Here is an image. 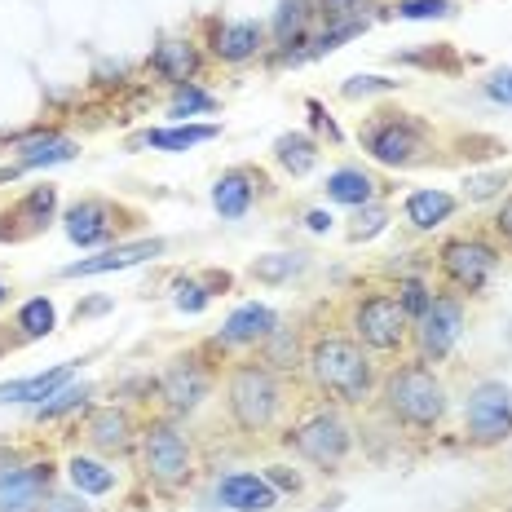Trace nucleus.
<instances>
[{
    "mask_svg": "<svg viewBox=\"0 0 512 512\" xmlns=\"http://www.w3.org/2000/svg\"><path fill=\"white\" fill-rule=\"evenodd\" d=\"M309 376L323 393L340 402H362L371 393V362L367 354L345 336H318L309 349Z\"/></svg>",
    "mask_w": 512,
    "mask_h": 512,
    "instance_id": "nucleus-1",
    "label": "nucleus"
},
{
    "mask_svg": "<svg viewBox=\"0 0 512 512\" xmlns=\"http://www.w3.org/2000/svg\"><path fill=\"white\" fill-rule=\"evenodd\" d=\"M226 407L243 433H265L283 411V384L261 362H243L226 380Z\"/></svg>",
    "mask_w": 512,
    "mask_h": 512,
    "instance_id": "nucleus-2",
    "label": "nucleus"
},
{
    "mask_svg": "<svg viewBox=\"0 0 512 512\" xmlns=\"http://www.w3.org/2000/svg\"><path fill=\"white\" fill-rule=\"evenodd\" d=\"M384 407L407 429H433L446 415V389L429 367L411 362V367H398L384 380Z\"/></svg>",
    "mask_w": 512,
    "mask_h": 512,
    "instance_id": "nucleus-3",
    "label": "nucleus"
},
{
    "mask_svg": "<svg viewBox=\"0 0 512 512\" xmlns=\"http://www.w3.org/2000/svg\"><path fill=\"white\" fill-rule=\"evenodd\" d=\"M190 464H195L190 460V442L177 424H151L142 433V468L155 486H164V490L186 486Z\"/></svg>",
    "mask_w": 512,
    "mask_h": 512,
    "instance_id": "nucleus-4",
    "label": "nucleus"
},
{
    "mask_svg": "<svg viewBox=\"0 0 512 512\" xmlns=\"http://www.w3.org/2000/svg\"><path fill=\"white\" fill-rule=\"evenodd\" d=\"M407 309H402L398 296H367V301H358L354 309V332L367 349H376V354H393V349H402V340H407Z\"/></svg>",
    "mask_w": 512,
    "mask_h": 512,
    "instance_id": "nucleus-5",
    "label": "nucleus"
},
{
    "mask_svg": "<svg viewBox=\"0 0 512 512\" xmlns=\"http://www.w3.org/2000/svg\"><path fill=\"white\" fill-rule=\"evenodd\" d=\"M512 433V389L499 380H486L468 398V442L495 446Z\"/></svg>",
    "mask_w": 512,
    "mask_h": 512,
    "instance_id": "nucleus-6",
    "label": "nucleus"
},
{
    "mask_svg": "<svg viewBox=\"0 0 512 512\" xmlns=\"http://www.w3.org/2000/svg\"><path fill=\"white\" fill-rule=\"evenodd\" d=\"M495 270H499V248L486 239H451L442 248V274L460 292H482Z\"/></svg>",
    "mask_w": 512,
    "mask_h": 512,
    "instance_id": "nucleus-7",
    "label": "nucleus"
},
{
    "mask_svg": "<svg viewBox=\"0 0 512 512\" xmlns=\"http://www.w3.org/2000/svg\"><path fill=\"white\" fill-rule=\"evenodd\" d=\"M460 332H464V305L455 296H433L429 309L420 314V327H415L420 362H442L455 349Z\"/></svg>",
    "mask_w": 512,
    "mask_h": 512,
    "instance_id": "nucleus-8",
    "label": "nucleus"
},
{
    "mask_svg": "<svg viewBox=\"0 0 512 512\" xmlns=\"http://www.w3.org/2000/svg\"><path fill=\"white\" fill-rule=\"evenodd\" d=\"M292 446L318 468H336L349 455V424L336 411H318L309 415L301 429L292 433Z\"/></svg>",
    "mask_w": 512,
    "mask_h": 512,
    "instance_id": "nucleus-9",
    "label": "nucleus"
},
{
    "mask_svg": "<svg viewBox=\"0 0 512 512\" xmlns=\"http://www.w3.org/2000/svg\"><path fill=\"white\" fill-rule=\"evenodd\" d=\"M208 384H212L208 371L199 367L195 358H181L164 371V380H159V398H164V407L173 415H190L208 398Z\"/></svg>",
    "mask_w": 512,
    "mask_h": 512,
    "instance_id": "nucleus-10",
    "label": "nucleus"
},
{
    "mask_svg": "<svg viewBox=\"0 0 512 512\" xmlns=\"http://www.w3.org/2000/svg\"><path fill=\"white\" fill-rule=\"evenodd\" d=\"M53 482L49 464L0 468V512H40V499Z\"/></svg>",
    "mask_w": 512,
    "mask_h": 512,
    "instance_id": "nucleus-11",
    "label": "nucleus"
},
{
    "mask_svg": "<svg viewBox=\"0 0 512 512\" xmlns=\"http://www.w3.org/2000/svg\"><path fill=\"white\" fill-rule=\"evenodd\" d=\"M362 142H367L371 159H380V164H411L424 142V128L415 120H384L376 128H367Z\"/></svg>",
    "mask_w": 512,
    "mask_h": 512,
    "instance_id": "nucleus-12",
    "label": "nucleus"
},
{
    "mask_svg": "<svg viewBox=\"0 0 512 512\" xmlns=\"http://www.w3.org/2000/svg\"><path fill=\"white\" fill-rule=\"evenodd\" d=\"M217 499L234 512H270L274 504H279V490L256 473H230V477H221Z\"/></svg>",
    "mask_w": 512,
    "mask_h": 512,
    "instance_id": "nucleus-13",
    "label": "nucleus"
},
{
    "mask_svg": "<svg viewBox=\"0 0 512 512\" xmlns=\"http://www.w3.org/2000/svg\"><path fill=\"white\" fill-rule=\"evenodd\" d=\"M164 252V243L159 239H142V243H124V248H111L102 256H89V261H76L67 265V279H93V274H111V270H128V265H142L151 261V256Z\"/></svg>",
    "mask_w": 512,
    "mask_h": 512,
    "instance_id": "nucleus-14",
    "label": "nucleus"
},
{
    "mask_svg": "<svg viewBox=\"0 0 512 512\" xmlns=\"http://www.w3.org/2000/svg\"><path fill=\"white\" fill-rule=\"evenodd\" d=\"M265 45V27L261 23H217L212 27V53L221 62H248Z\"/></svg>",
    "mask_w": 512,
    "mask_h": 512,
    "instance_id": "nucleus-15",
    "label": "nucleus"
},
{
    "mask_svg": "<svg viewBox=\"0 0 512 512\" xmlns=\"http://www.w3.org/2000/svg\"><path fill=\"white\" fill-rule=\"evenodd\" d=\"M84 437H89V446H98V451H106V455H124L128 446H133V420H128V411L102 407V411L89 415Z\"/></svg>",
    "mask_w": 512,
    "mask_h": 512,
    "instance_id": "nucleus-16",
    "label": "nucleus"
},
{
    "mask_svg": "<svg viewBox=\"0 0 512 512\" xmlns=\"http://www.w3.org/2000/svg\"><path fill=\"white\" fill-rule=\"evenodd\" d=\"M279 327V314L265 305H243L234 309L226 318V327H221V345H256V340H270V332Z\"/></svg>",
    "mask_w": 512,
    "mask_h": 512,
    "instance_id": "nucleus-17",
    "label": "nucleus"
},
{
    "mask_svg": "<svg viewBox=\"0 0 512 512\" xmlns=\"http://www.w3.org/2000/svg\"><path fill=\"white\" fill-rule=\"evenodd\" d=\"M111 230H115V217L106 204H98V199H84V204H76L67 212V239L80 243V248H93V243L111 239Z\"/></svg>",
    "mask_w": 512,
    "mask_h": 512,
    "instance_id": "nucleus-18",
    "label": "nucleus"
},
{
    "mask_svg": "<svg viewBox=\"0 0 512 512\" xmlns=\"http://www.w3.org/2000/svg\"><path fill=\"white\" fill-rule=\"evenodd\" d=\"M76 376V362H62V367L45 371V376H31V380H14V384H0V402H45L58 389H67V380Z\"/></svg>",
    "mask_w": 512,
    "mask_h": 512,
    "instance_id": "nucleus-19",
    "label": "nucleus"
},
{
    "mask_svg": "<svg viewBox=\"0 0 512 512\" xmlns=\"http://www.w3.org/2000/svg\"><path fill=\"white\" fill-rule=\"evenodd\" d=\"M252 173L248 168H230L226 177L212 186V208L221 212V217H230V221H239L243 212L252 208Z\"/></svg>",
    "mask_w": 512,
    "mask_h": 512,
    "instance_id": "nucleus-20",
    "label": "nucleus"
},
{
    "mask_svg": "<svg viewBox=\"0 0 512 512\" xmlns=\"http://www.w3.org/2000/svg\"><path fill=\"white\" fill-rule=\"evenodd\" d=\"M151 67L173 84H190V76L199 71V49L190 45V40H164V45L151 53Z\"/></svg>",
    "mask_w": 512,
    "mask_h": 512,
    "instance_id": "nucleus-21",
    "label": "nucleus"
},
{
    "mask_svg": "<svg viewBox=\"0 0 512 512\" xmlns=\"http://www.w3.org/2000/svg\"><path fill=\"white\" fill-rule=\"evenodd\" d=\"M451 212H455V199L446 195V190H415V195L407 199V221H411L415 230L442 226Z\"/></svg>",
    "mask_w": 512,
    "mask_h": 512,
    "instance_id": "nucleus-22",
    "label": "nucleus"
},
{
    "mask_svg": "<svg viewBox=\"0 0 512 512\" xmlns=\"http://www.w3.org/2000/svg\"><path fill=\"white\" fill-rule=\"evenodd\" d=\"M217 133H221L217 124H186V128H155L142 142L155 146V151H190V146H199V142H212Z\"/></svg>",
    "mask_w": 512,
    "mask_h": 512,
    "instance_id": "nucleus-23",
    "label": "nucleus"
},
{
    "mask_svg": "<svg viewBox=\"0 0 512 512\" xmlns=\"http://www.w3.org/2000/svg\"><path fill=\"white\" fill-rule=\"evenodd\" d=\"M327 195H332L336 204L362 208V204H371V195H376V181L367 173H358V168H340V173L327 177Z\"/></svg>",
    "mask_w": 512,
    "mask_h": 512,
    "instance_id": "nucleus-24",
    "label": "nucleus"
},
{
    "mask_svg": "<svg viewBox=\"0 0 512 512\" xmlns=\"http://www.w3.org/2000/svg\"><path fill=\"white\" fill-rule=\"evenodd\" d=\"M274 155H279V164H283L292 177H305L309 168L318 164V146H314V137H305V133L279 137V142H274Z\"/></svg>",
    "mask_w": 512,
    "mask_h": 512,
    "instance_id": "nucleus-25",
    "label": "nucleus"
},
{
    "mask_svg": "<svg viewBox=\"0 0 512 512\" xmlns=\"http://www.w3.org/2000/svg\"><path fill=\"white\" fill-rule=\"evenodd\" d=\"M301 270H305L301 252H270V256H256L252 279L256 283H287L292 274H301Z\"/></svg>",
    "mask_w": 512,
    "mask_h": 512,
    "instance_id": "nucleus-26",
    "label": "nucleus"
},
{
    "mask_svg": "<svg viewBox=\"0 0 512 512\" xmlns=\"http://www.w3.org/2000/svg\"><path fill=\"white\" fill-rule=\"evenodd\" d=\"M67 473H71V482H76L80 495H106V490L115 486L111 468L98 464V460H84V455H76V460L67 464Z\"/></svg>",
    "mask_w": 512,
    "mask_h": 512,
    "instance_id": "nucleus-27",
    "label": "nucleus"
},
{
    "mask_svg": "<svg viewBox=\"0 0 512 512\" xmlns=\"http://www.w3.org/2000/svg\"><path fill=\"white\" fill-rule=\"evenodd\" d=\"M309 14H314V5L309 0H283L279 14H274V36H279V45H292L296 36L305 31Z\"/></svg>",
    "mask_w": 512,
    "mask_h": 512,
    "instance_id": "nucleus-28",
    "label": "nucleus"
},
{
    "mask_svg": "<svg viewBox=\"0 0 512 512\" xmlns=\"http://www.w3.org/2000/svg\"><path fill=\"white\" fill-rule=\"evenodd\" d=\"M53 305L45 301V296H36V301H27L23 309H18V327H23V336L27 340H40V336H49L53 332Z\"/></svg>",
    "mask_w": 512,
    "mask_h": 512,
    "instance_id": "nucleus-29",
    "label": "nucleus"
},
{
    "mask_svg": "<svg viewBox=\"0 0 512 512\" xmlns=\"http://www.w3.org/2000/svg\"><path fill=\"white\" fill-rule=\"evenodd\" d=\"M76 155V146L67 142V137H45V142L27 146L23 151V168H40V164H67V159Z\"/></svg>",
    "mask_w": 512,
    "mask_h": 512,
    "instance_id": "nucleus-30",
    "label": "nucleus"
},
{
    "mask_svg": "<svg viewBox=\"0 0 512 512\" xmlns=\"http://www.w3.org/2000/svg\"><path fill=\"white\" fill-rule=\"evenodd\" d=\"M53 204H58V190H53V186H40V190H31L23 204H18L14 217H18V221H27V226L36 230V226H45V221H49Z\"/></svg>",
    "mask_w": 512,
    "mask_h": 512,
    "instance_id": "nucleus-31",
    "label": "nucleus"
},
{
    "mask_svg": "<svg viewBox=\"0 0 512 512\" xmlns=\"http://www.w3.org/2000/svg\"><path fill=\"white\" fill-rule=\"evenodd\" d=\"M358 31H367V18H345V23H336L332 31H323V36H318L314 53H332V49L345 45L349 36H358Z\"/></svg>",
    "mask_w": 512,
    "mask_h": 512,
    "instance_id": "nucleus-32",
    "label": "nucleus"
},
{
    "mask_svg": "<svg viewBox=\"0 0 512 512\" xmlns=\"http://www.w3.org/2000/svg\"><path fill=\"white\" fill-rule=\"evenodd\" d=\"M84 398H89L84 389H58L53 393V402H40V420H58V415L84 407Z\"/></svg>",
    "mask_w": 512,
    "mask_h": 512,
    "instance_id": "nucleus-33",
    "label": "nucleus"
},
{
    "mask_svg": "<svg viewBox=\"0 0 512 512\" xmlns=\"http://www.w3.org/2000/svg\"><path fill=\"white\" fill-rule=\"evenodd\" d=\"M212 102L204 89H195V84H177V98H173V115H195V111H212Z\"/></svg>",
    "mask_w": 512,
    "mask_h": 512,
    "instance_id": "nucleus-34",
    "label": "nucleus"
},
{
    "mask_svg": "<svg viewBox=\"0 0 512 512\" xmlns=\"http://www.w3.org/2000/svg\"><path fill=\"white\" fill-rule=\"evenodd\" d=\"M398 301H402V309H407V318H420L424 314V309H429V301H433V296H429V287H424L420 279H402L398 283Z\"/></svg>",
    "mask_w": 512,
    "mask_h": 512,
    "instance_id": "nucleus-35",
    "label": "nucleus"
},
{
    "mask_svg": "<svg viewBox=\"0 0 512 512\" xmlns=\"http://www.w3.org/2000/svg\"><path fill=\"white\" fill-rule=\"evenodd\" d=\"M398 14L402 18H451L455 5L451 0H402Z\"/></svg>",
    "mask_w": 512,
    "mask_h": 512,
    "instance_id": "nucleus-36",
    "label": "nucleus"
},
{
    "mask_svg": "<svg viewBox=\"0 0 512 512\" xmlns=\"http://www.w3.org/2000/svg\"><path fill=\"white\" fill-rule=\"evenodd\" d=\"M204 305H208V292L199 283H181L177 287V309H186V314H199Z\"/></svg>",
    "mask_w": 512,
    "mask_h": 512,
    "instance_id": "nucleus-37",
    "label": "nucleus"
},
{
    "mask_svg": "<svg viewBox=\"0 0 512 512\" xmlns=\"http://www.w3.org/2000/svg\"><path fill=\"white\" fill-rule=\"evenodd\" d=\"M508 181V173H486V177H473L468 181V199H490L499 186Z\"/></svg>",
    "mask_w": 512,
    "mask_h": 512,
    "instance_id": "nucleus-38",
    "label": "nucleus"
},
{
    "mask_svg": "<svg viewBox=\"0 0 512 512\" xmlns=\"http://www.w3.org/2000/svg\"><path fill=\"white\" fill-rule=\"evenodd\" d=\"M486 93H490L495 102L512 106V71H499V76H490V80H486Z\"/></svg>",
    "mask_w": 512,
    "mask_h": 512,
    "instance_id": "nucleus-39",
    "label": "nucleus"
},
{
    "mask_svg": "<svg viewBox=\"0 0 512 512\" xmlns=\"http://www.w3.org/2000/svg\"><path fill=\"white\" fill-rule=\"evenodd\" d=\"M323 5V14H327V23H345L349 14L362 5V0H318Z\"/></svg>",
    "mask_w": 512,
    "mask_h": 512,
    "instance_id": "nucleus-40",
    "label": "nucleus"
},
{
    "mask_svg": "<svg viewBox=\"0 0 512 512\" xmlns=\"http://www.w3.org/2000/svg\"><path fill=\"white\" fill-rule=\"evenodd\" d=\"M380 89H393V80H380V76H358L345 84L349 98H358V93H380Z\"/></svg>",
    "mask_w": 512,
    "mask_h": 512,
    "instance_id": "nucleus-41",
    "label": "nucleus"
},
{
    "mask_svg": "<svg viewBox=\"0 0 512 512\" xmlns=\"http://www.w3.org/2000/svg\"><path fill=\"white\" fill-rule=\"evenodd\" d=\"M40 512H89V504H80L71 495H53L49 504H40Z\"/></svg>",
    "mask_w": 512,
    "mask_h": 512,
    "instance_id": "nucleus-42",
    "label": "nucleus"
},
{
    "mask_svg": "<svg viewBox=\"0 0 512 512\" xmlns=\"http://www.w3.org/2000/svg\"><path fill=\"white\" fill-rule=\"evenodd\" d=\"M265 482L279 486V490H301V477L287 473V468H270V477H265Z\"/></svg>",
    "mask_w": 512,
    "mask_h": 512,
    "instance_id": "nucleus-43",
    "label": "nucleus"
},
{
    "mask_svg": "<svg viewBox=\"0 0 512 512\" xmlns=\"http://www.w3.org/2000/svg\"><path fill=\"white\" fill-rule=\"evenodd\" d=\"M380 226H384V212L376 208V212H367V226H354V239H371Z\"/></svg>",
    "mask_w": 512,
    "mask_h": 512,
    "instance_id": "nucleus-44",
    "label": "nucleus"
},
{
    "mask_svg": "<svg viewBox=\"0 0 512 512\" xmlns=\"http://www.w3.org/2000/svg\"><path fill=\"white\" fill-rule=\"evenodd\" d=\"M495 230H499V234H504V239L512 243V199H508L504 208H499V217H495Z\"/></svg>",
    "mask_w": 512,
    "mask_h": 512,
    "instance_id": "nucleus-45",
    "label": "nucleus"
},
{
    "mask_svg": "<svg viewBox=\"0 0 512 512\" xmlns=\"http://www.w3.org/2000/svg\"><path fill=\"white\" fill-rule=\"evenodd\" d=\"M309 111H314V124H318V128H327V137H332V142H340L336 124H332V120H327V115H323V106H318V102H309Z\"/></svg>",
    "mask_w": 512,
    "mask_h": 512,
    "instance_id": "nucleus-46",
    "label": "nucleus"
},
{
    "mask_svg": "<svg viewBox=\"0 0 512 512\" xmlns=\"http://www.w3.org/2000/svg\"><path fill=\"white\" fill-rule=\"evenodd\" d=\"M305 226H309V230H327V226H332V217H327V212H309Z\"/></svg>",
    "mask_w": 512,
    "mask_h": 512,
    "instance_id": "nucleus-47",
    "label": "nucleus"
},
{
    "mask_svg": "<svg viewBox=\"0 0 512 512\" xmlns=\"http://www.w3.org/2000/svg\"><path fill=\"white\" fill-rule=\"evenodd\" d=\"M0 301H5V287H0Z\"/></svg>",
    "mask_w": 512,
    "mask_h": 512,
    "instance_id": "nucleus-48",
    "label": "nucleus"
}]
</instances>
